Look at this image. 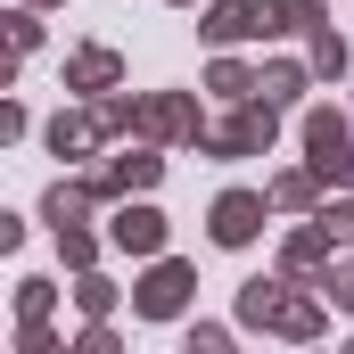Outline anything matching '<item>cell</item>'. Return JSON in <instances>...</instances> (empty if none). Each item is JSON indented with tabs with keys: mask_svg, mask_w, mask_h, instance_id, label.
<instances>
[{
	"mask_svg": "<svg viewBox=\"0 0 354 354\" xmlns=\"http://www.w3.org/2000/svg\"><path fill=\"white\" fill-rule=\"evenodd\" d=\"M214 231H223V239H248V231H256V206H248V198H231V206H223V223H214Z\"/></svg>",
	"mask_w": 354,
	"mask_h": 354,
	"instance_id": "1",
	"label": "cell"
}]
</instances>
